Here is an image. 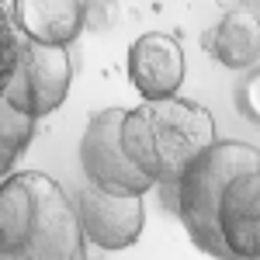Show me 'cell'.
Here are the masks:
<instances>
[{
	"instance_id": "8",
	"label": "cell",
	"mask_w": 260,
	"mask_h": 260,
	"mask_svg": "<svg viewBox=\"0 0 260 260\" xmlns=\"http://www.w3.org/2000/svg\"><path fill=\"white\" fill-rule=\"evenodd\" d=\"M11 14L21 39L39 45L70 49L87 28V4L80 0H18L11 4Z\"/></svg>"
},
{
	"instance_id": "5",
	"label": "cell",
	"mask_w": 260,
	"mask_h": 260,
	"mask_svg": "<svg viewBox=\"0 0 260 260\" xmlns=\"http://www.w3.org/2000/svg\"><path fill=\"white\" fill-rule=\"evenodd\" d=\"M70 83H73L70 49L21 39V62H18V73H14V83L7 90V101L18 111H24L35 121L52 115L66 101Z\"/></svg>"
},
{
	"instance_id": "2",
	"label": "cell",
	"mask_w": 260,
	"mask_h": 260,
	"mask_svg": "<svg viewBox=\"0 0 260 260\" xmlns=\"http://www.w3.org/2000/svg\"><path fill=\"white\" fill-rule=\"evenodd\" d=\"M0 260H98L73 194L42 170L0 180Z\"/></svg>"
},
{
	"instance_id": "11",
	"label": "cell",
	"mask_w": 260,
	"mask_h": 260,
	"mask_svg": "<svg viewBox=\"0 0 260 260\" xmlns=\"http://www.w3.org/2000/svg\"><path fill=\"white\" fill-rule=\"evenodd\" d=\"M18 62H21V31L14 24L11 4H0V101L7 98V90L14 83Z\"/></svg>"
},
{
	"instance_id": "10",
	"label": "cell",
	"mask_w": 260,
	"mask_h": 260,
	"mask_svg": "<svg viewBox=\"0 0 260 260\" xmlns=\"http://www.w3.org/2000/svg\"><path fill=\"white\" fill-rule=\"evenodd\" d=\"M31 139H35V118H28L4 98L0 101V180L14 174V167L28 153Z\"/></svg>"
},
{
	"instance_id": "12",
	"label": "cell",
	"mask_w": 260,
	"mask_h": 260,
	"mask_svg": "<svg viewBox=\"0 0 260 260\" xmlns=\"http://www.w3.org/2000/svg\"><path fill=\"white\" fill-rule=\"evenodd\" d=\"M236 104H240L243 118L257 121L260 125V66L257 70H250V77L240 83V90H236Z\"/></svg>"
},
{
	"instance_id": "3",
	"label": "cell",
	"mask_w": 260,
	"mask_h": 260,
	"mask_svg": "<svg viewBox=\"0 0 260 260\" xmlns=\"http://www.w3.org/2000/svg\"><path fill=\"white\" fill-rule=\"evenodd\" d=\"M121 142L132 163L163 191H174L180 177L219 142L212 111L191 98L156 101L125 108Z\"/></svg>"
},
{
	"instance_id": "6",
	"label": "cell",
	"mask_w": 260,
	"mask_h": 260,
	"mask_svg": "<svg viewBox=\"0 0 260 260\" xmlns=\"http://www.w3.org/2000/svg\"><path fill=\"white\" fill-rule=\"evenodd\" d=\"M73 201L80 212L83 236L94 250L118 253V250H128L132 243H139L142 229H146V201L142 198L108 194L83 180V187L77 191Z\"/></svg>"
},
{
	"instance_id": "7",
	"label": "cell",
	"mask_w": 260,
	"mask_h": 260,
	"mask_svg": "<svg viewBox=\"0 0 260 260\" xmlns=\"http://www.w3.org/2000/svg\"><path fill=\"white\" fill-rule=\"evenodd\" d=\"M128 83L136 87L142 104L180 98V83L187 73L184 49L174 35L167 31H146L128 45Z\"/></svg>"
},
{
	"instance_id": "1",
	"label": "cell",
	"mask_w": 260,
	"mask_h": 260,
	"mask_svg": "<svg viewBox=\"0 0 260 260\" xmlns=\"http://www.w3.org/2000/svg\"><path fill=\"white\" fill-rule=\"evenodd\" d=\"M163 205L180 219L201 253L215 260H260V149L219 139Z\"/></svg>"
},
{
	"instance_id": "4",
	"label": "cell",
	"mask_w": 260,
	"mask_h": 260,
	"mask_svg": "<svg viewBox=\"0 0 260 260\" xmlns=\"http://www.w3.org/2000/svg\"><path fill=\"white\" fill-rule=\"evenodd\" d=\"M121 121H125V108H104L98 115H90V121L83 125V136H80L83 180L101 187V191H108V194L142 198L156 184L146 177L132 163V156L125 153Z\"/></svg>"
},
{
	"instance_id": "9",
	"label": "cell",
	"mask_w": 260,
	"mask_h": 260,
	"mask_svg": "<svg viewBox=\"0 0 260 260\" xmlns=\"http://www.w3.org/2000/svg\"><path fill=\"white\" fill-rule=\"evenodd\" d=\"M208 56L225 70H253L260 59V14L253 7H229L205 39Z\"/></svg>"
}]
</instances>
